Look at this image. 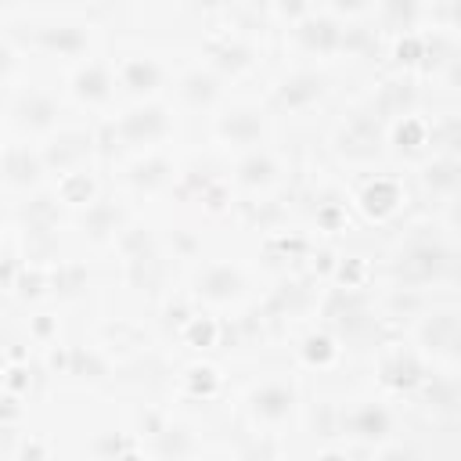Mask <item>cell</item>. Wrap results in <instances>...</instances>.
Instances as JSON below:
<instances>
[{
    "label": "cell",
    "instance_id": "obj_5",
    "mask_svg": "<svg viewBox=\"0 0 461 461\" xmlns=\"http://www.w3.org/2000/svg\"><path fill=\"white\" fill-rule=\"evenodd\" d=\"M317 94V79H299L292 83V90H285V101H307Z\"/></svg>",
    "mask_w": 461,
    "mask_h": 461
},
{
    "label": "cell",
    "instance_id": "obj_3",
    "mask_svg": "<svg viewBox=\"0 0 461 461\" xmlns=\"http://www.w3.org/2000/svg\"><path fill=\"white\" fill-rule=\"evenodd\" d=\"M357 429H360L364 436H378L386 429V418L378 415V411H364V415L357 418Z\"/></svg>",
    "mask_w": 461,
    "mask_h": 461
},
{
    "label": "cell",
    "instance_id": "obj_7",
    "mask_svg": "<svg viewBox=\"0 0 461 461\" xmlns=\"http://www.w3.org/2000/svg\"><path fill=\"white\" fill-rule=\"evenodd\" d=\"M245 170H249V173H245L249 181H256V177H267V163H249Z\"/></svg>",
    "mask_w": 461,
    "mask_h": 461
},
{
    "label": "cell",
    "instance_id": "obj_1",
    "mask_svg": "<svg viewBox=\"0 0 461 461\" xmlns=\"http://www.w3.org/2000/svg\"><path fill=\"white\" fill-rule=\"evenodd\" d=\"M158 79V69L148 65V61H134L130 69H126V83H130L134 90H152Z\"/></svg>",
    "mask_w": 461,
    "mask_h": 461
},
{
    "label": "cell",
    "instance_id": "obj_8",
    "mask_svg": "<svg viewBox=\"0 0 461 461\" xmlns=\"http://www.w3.org/2000/svg\"><path fill=\"white\" fill-rule=\"evenodd\" d=\"M458 14H461V8H458Z\"/></svg>",
    "mask_w": 461,
    "mask_h": 461
},
{
    "label": "cell",
    "instance_id": "obj_4",
    "mask_svg": "<svg viewBox=\"0 0 461 461\" xmlns=\"http://www.w3.org/2000/svg\"><path fill=\"white\" fill-rule=\"evenodd\" d=\"M79 94H90V98H101L105 94V76L94 69L90 76H79Z\"/></svg>",
    "mask_w": 461,
    "mask_h": 461
},
{
    "label": "cell",
    "instance_id": "obj_6",
    "mask_svg": "<svg viewBox=\"0 0 461 461\" xmlns=\"http://www.w3.org/2000/svg\"><path fill=\"white\" fill-rule=\"evenodd\" d=\"M234 285H238L234 274H216V278L209 281V289H213L216 296H227V292H234Z\"/></svg>",
    "mask_w": 461,
    "mask_h": 461
},
{
    "label": "cell",
    "instance_id": "obj_2",
    "mask_svg": "<svg viewBox=\"0 0 461 461\" xmlns=\"http://www.w3.org/2000/svg\"><path fill=\"white\" fill-rule=\"evenodd\" d=\"M256 404H260L263 415H281V411L289 407V393H281V389H267Z\"/></svg>",
    "mask_w": 461,
    "mask_h": 461
}]
</instances>
